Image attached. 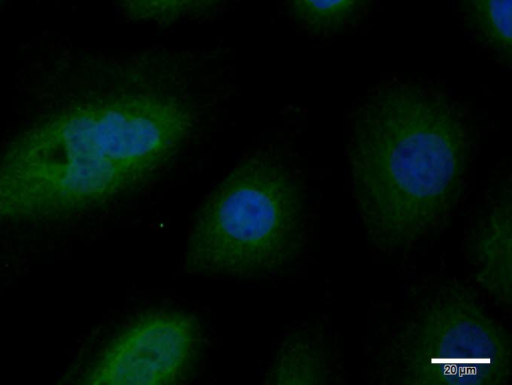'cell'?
I'll list each match as a JSON object with an SVG mask.
<instances>
[{
	"mask_svg": "<svg viewBox=\"0 0 512 385\" xmlns=\"http://www.w3.org/2000/svg\"><path fill=\"white\" fill-rule=\"evenodd\" d=\"M67 97L0 152V222L57 220L104 205L160 172L195 123L187 81L163 58L93 64Z\"/></svg>",
	"mask_w": 512,
	"mask_h": 385,
	"instance_id": "6da1fadb",
	"label": "cell"
},
{
	"mask_svg": "<svg viewBox=\"0 0 512 385\" xmlns=\"http://www.w3.org/2000/svg\"><path fill=\"white\" fill-rule=\"evenodd\" d=\"M471 133L461 108L429 86L390 83L357 107L348 158L368 239L387 254L444 225L464 190Z\"/></svg>",
	"mask_w": 512,
	"mask_h": 385,
	"instance_id": "7a4b0ae2",
	"label": "cell"
},
{
	"mask_svg": "<svg viewBox=\"0 0 512 385\" xmlns=\"http://www.w3.org/2000/svg\"><path fill=\"white\" fill-rule=\"evenodd\" d=\"M306 212L300 186L261 157L239 164L199 209L185 266L191 273L252 277L280 271L300 254Z\"/></svg>",
	"mask_w": 512,
	"mask_h": 385,
	"instance_id": "3957f363",
	"label": "cell"
},
{
	"mask_svg": "<svg viewBox=\"0 0 512 385\" xmlns=\"http://www.w3.org/2000/svg\"><path fill=\"white\" fill-rule=\"evenodd\" d=\"M389 382L494 385L511 378L508 332L467 286L449 281L425 294L392 337Z\"/></svg>",
	"mask_w": 512,
	"mask_h": 385,
	"instance_id": "277c9868",
	"label": "cell"
},
{
	"mask_svg": "<svg viewBox=\"0 0 512 385\" xmlns=\"http://www.w3.org/2000/svg\"><path fill=\"white\" fill-rule=\"evenodd\" d=\"M195 319L179 312L150 314L104 350L88 384H172L183 377L198 343Z\"/></svg>",
	"mask_w": 512,
	"mask_h": 385,
	"instance_id": "5b68a950",
	"label": "cell"
},
{
	"mask_svg": "<svg viewBox=\"0 0 512 385\" xmlns=\"http://www.w3.org/2000/svg\"><path fill=\"white\" fill-rule=\"evenodd\" d=\"M510 181L488 197L466 242L476 283L499 305L512 303V201Z\"/></svg>",
	"mask_w": 512,
	"mask_h": 385,
	"instance_id": "8992f818",
	"label": "cell"
},
{
	"mask_svg": "<svg viewBox=\"0 0 512 385\" xmlns=\"http://www.w3.org/2000/svg\"><path fill=\"white\" fill-rule=\"evenodd\" d=\"M278 383L327 384L336 382V359L325 333L308 329L294 334L278 362Z\"/></svg>",
	"mask_w": 512,
	"mask_h": 385,
	"instance_id": "52a82bcc",
	"label": "cell"
},
{
	"mask_svg": "<svg viewBox=\"0 0 512 385\" xmlns=\"http://www.w3.org/2000/svg\"><path fill=\"white\" fill-rule=\"evenodd\" d=\"M472 30L502 57L511 58V0H460Z\"/></svg>",
	"mask_w": 512,
	"mask_h": 385,
	"instance_id": "ba28073f",
	"label": "cell"
},
{
	"mask_svg": "<svg viewBox=\"0 0 512 385\" xmlns=\"http://www.w3.org/2000/svg\"><path fill=\"white\" fill-rule=\"evenodd\" d=\"M294 17L315 34H333L352 24L370 0H286Z\"/></svg>",
	"mask_w": 512,
	"mask_h": 385,
	"instance_id": "9c48e42d",
	"label": "cell"
},
{
	"mask_svg": "<svg viewBox=\"0 0 512 385\" xmlns=\"http://www.w3.org/2000/svg\"><path fill=\"white\" fill-rule=\"evenodd\" d=\"M223 0H113L130 18L170 23L201 17L216 10Z\"/></svg>",
	"mask_w": 512,
	"mask_h": 385,
	"instance_id": "30bf717a",
	"label": "cell"
},
{
	"mask_svg": "<svg viewBox=\"0 0 512 385\" xmlns=\"http://www.w3.org/2000/svg\"><path fill=\"white\" fill-rule=\"evenodd\" d=\"M9 1L10 0H0V5L5 4V3L9 2Z\"/></svg>",
	"mask_w": 512,
	"mask_h": 385,
	"instance_id": "8fae6325",
	"label": "cell"
}]
</instances>
